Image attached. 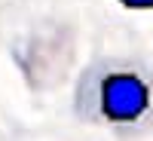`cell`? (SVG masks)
I'll return each mask as SVG.
<instances>
[{"instance_id": "obj_1", "label": "cell", "mask_w": 153, "mask_h": 141, "mask_svg": "<svg viewBox=\"0 0 153 141\" xmlns=\"http://www.w3.org/2000/svg\"><path fill=\"white\" fill-rule=\"evenodd\" d=\"M71 110L83 126L117 138L153 132V68L132 55H98L74 80Z\"/></svg>"}, {"instance_id": "obj_2", "label": "cell", "mask_w": 153, "mask_h": 141, "mask_svg": "<svg viewBox=\"0 0 153 141\" xmlns=\"http://www.w3.org/2000/svg\"><path fill=\"white\" fill-rule=\"evenodd\" d=\"M123 9H153V0H117Z\"/></svg>"}]
</instances>
